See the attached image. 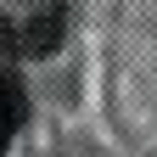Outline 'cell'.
I'll return each mask as SVG.
<instances>
[{
	"label": "cell",
	"instance_id": "obj_1",
	"mask_svg": "<svg viewBox=\"0 0 157 157\" xmlns=\"http://www.w3.org/2000/svg\"><path fill=\"white\" fill-rule=\"evenodd\" d=\"M62 34H67V11H62V6H45V11L23 17V23L6 34V45H11L17 56H51L56 45H62Z\"/></svg>",
	"mask_w": 157,
	"mask_h": 157
},
{
	"label": "cell",
	"instance_id": "obj_2",
	"mask_svg": "<svg viewBox=\"0 0 157 157\" xmlns=\"http://www.w3.org/2000/svg\"><path fill=\"white\" fill-rule=\"evenodd\" d=\"M23 118H28V90H23V78H17V73H0V157H6L11 135L23 129Z\"/></svg>",
	"mask_w": 157,
	"mask_h": 157
}]
</instances>
